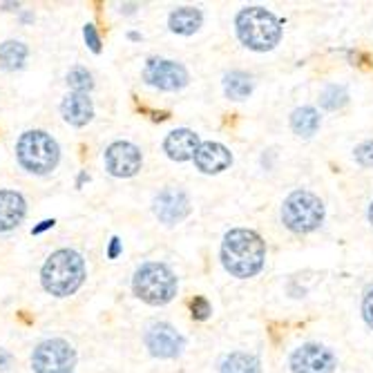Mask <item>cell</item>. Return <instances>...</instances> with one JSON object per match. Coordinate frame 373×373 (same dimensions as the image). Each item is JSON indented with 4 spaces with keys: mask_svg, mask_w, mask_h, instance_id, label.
<instances>
[{
    "mask_svg": "<svg viewBox=\"0 0 373 373\" xmlns=\"http://www.w3.org/2000/svg\"><path fill=\"white\" fill-rule=\"evenodd\" d=\"M266 262V242L248 228H233L224 235L222 264L224 269L239 280L255 278Z\"/></svg>",
    "mask_w": 373,
    "mask_h": 373,
    "instance_id": "obj_1",
    "label": "cell"
},
{
    "mask_svg": "<svg viewBox=\"0 0 373 373\" xmlns=\"http://www.w3.org/2000/svg\"><path fill=\"white\" fill-rule=\"evenodd\" d=\"M86 259L72 248L54 250L41 269V284L54 297L74 295L86 282Z\"/></svg>",
    "mask_w": 373,
    "mask_h": 373,
    "instance_id": "obj_2",
    "label": "cell"
},
{
    "mask_svg": "<svg viewBox=\"0 0 373 373\" xmlns=\"http://www.w3.org/2000/svg\"><path fill=\"white\" fill-rule=\"evenodd\" d=\"M237 36L248 50L269 52L282 39V22L264 7H246L235 18Z\"/></svg>",
    "mask_w": 373,
    "mask_h": 373,
    "instance_id": "obj_3",
    "label": "cell"
},
{
    "mask_svg": "<svg viewBox=\"0 0 373 373\" xmlns=\"http://www.w3.org/2000/svg\"><path fill=\"white\" fill-rule=\"evenodd\" d=\"M16 159L32 175H50L61 159V148L45 130H29L16 143Z\"/></svg>",
    "mask_w": 373,
    "mask_h": 373,
    "instance_id": "obj_4",
    "label": "cell"
},
{
    "mask_svg": "<svg viewBox=\"0 0 373 373\" xmlns=\"http://www.w3.org/2000/svg\"><path fill=\"white\" fill-rule=\"evenodd\" d=\"M135 295L150 306H163L177 295V278L175 273L159 262L141 264L132 278Z\"/></svg>",
    "mask_w": 373,
    "mask_h": 373,
    "instance_id": "obj_5",
    "label": "cell"
},
{
    "mask_svg": "<svg viewBox=\"0 0 373 373\" xmlns=\"http://www.w3.org/2000/svg\"><path fill=\"white\" fill-rule=\"evenodd\" d=\"M282 222L297 235L316 231L324 222V203L308 190H295L282 203Z\"/></svg>",
    "mask_w": 373,
    "mask_h": 373,
    "instance_id": "obj_6",
    "label": "cell"
},
{
    "mask_svg": "<svg viewBox=\"0 0 373 373\" xmlns=\"http://www.w3.org/2000/svg\"><path fill=\"white\" fill-rule=\"evenodd\" d=\"M76 351L67 340L52 338L34 348L32 369L34 373H74Z\"/></svg>",
    "mask_w": 373,
    "mask_h": 373,
    "instance_id": "obj_7",
    "label": "cell"
},
{
    "mask_svg": "<svg viewBox=\"0 0 373 373\" xmlns=\"http://www.w3.org/2000/svg\"><path fill=\"white\" fill-rule=\"evenodd\" d=\"M143 79L148 86L165 92H177L188 86V72L182 63L163 61V58H150L143 67Z\"/></svg>",
    "mask_w": 373,
    "mask_h": 373,
    "instance_id": "obj_8",
    "label": "cell"
},
{
    "mask_svg": "<svg viewBox=\"0 0 373 373\" xmlns=\"http://www.w3.org/2000/svg\"><path fill=\"white\" fill-rule=\"evenodd\" d=\"M335 355L331 348L308 342L297 346L291 355V371L293 373H333L335 371Z\"/></svg>",
    "mask_w": 373,
    "mask_h": 373,
    "instance_id": "obj_9",
    "label": "cell"
},
{
    "mask_svg": "<svg viewBox=\"0 0 373 373\" xmlns=\"http://www.w3.org/2000/svg\"><path fill=\"white\" fill-rule=\"evenodd\" d=\"M141 163H143L141 150L130 141H114L105 150V170L112 177L118 179L135 177L141 170Z\"/></svg>",
    "mask_w": 373,
    "mask_h": 373,
    "instance_id": "obj_10",
    "label": "cell"
},
{
    "mask_svg": "<svg viewBox=\"0 0 373 373\" xmlns=\"http://www.w3.org/2000/svg\"><path fill=\"white\" fill-rule=\"evenodd\" d=\"M143 340H146L148 351L154 358H163V360L182 355L184 346H186L184 335L179 333L172 324H165V322L152 324V327L146 331V338H143Z\"/></svg>",
    "mask_w": 373,
    "mask_h": 373,
    "instance_id": "obj_11",
    "label": "cell"
},
{
    "mask_svg": "<svg viewBox=\"0 0 373 373\" xmlns=\"http://www.w3.org/2000/svg\"><path fill=\"white\" fill-rule=\"evenodd\" d=\"M152 210H154L156 217H159L161 224L175 226V224L184 222L188 217L190 199L182 188H165L154 197Z\"/></svg>",
    "mask_w": 373,
    "mask_h": 373,
    "instance_id": "obj_12",
    "label": "cell"
},
{
    "mask_svg": "<svg viewBox=\"0 0 373 373\" xmlns=\"http://www.w3.org/2000/svg\"><path fill=\"white\" fill-rule=\"evenodd\" d=\"M233 163V154L226 146L217 141H206L201 143L197 154H195V165L203 175H217L224 172L226 168H231Z\"/></svg>",
    "mask_w": 373,
    "mask_h": 373,
    "instance_id": "obj_13",
    "label": "cell"
},
{
    "mask_svg": "<svg viewBox=\"0 0 373 373\" xmlns=\"http://www.w3.org/2000/svg\"><path fill=\"white\" fill-rule=\"evenodd\" d=\"M199 146H201L199 137H197L192 130H188V128L172 130L170 135L165 137V141H163L165 154L170 156L172 161H179V163L195 159V154H197Z\"/></svg>",
    "mask_w": 373,
    "mask_h": 373,
    "instance_id": "obj_14",
    "label": "cell"
},
{
    "mask_svg": "<svg viewBox=\"0 0 373 373\" xmlns=\"http://www.w3.org/2000/svg\"><path fill=\"white\" fill-rule=\"evenodd\" d=\"M27 201L16 190H0V233H9L22 224Z\"/></svg>",
    "mask_w": 373,
    "mask_h": 373,
    "instance_id": "obj_15",
    "label": "cell"
},
{
    "mask_svg": "<svg viewBox=\"0 0 373 373\" xmlns=\"http://www.w3.org/2000/svg\"><path fill=\"white\" fill-rule=\"evenodd\" d=\"M61 114L63 118L74 128H83L92 121L94 116V105L92 99L88 94H81V92H69L63 103H61Z\"/></svg>",
    "mask_w": 373,
    "mask_h": 373,
    "instance_id": "obj_16",
    "label": "cell"
},
{
    "mask_svg": "<svg viewBox=\"0 0 373 373\" xmlns=\"http://www.w3.org/2000/svg\"><path fill=\"white\" fill-rule=\"evenodd\" d=\"M203 22V14L195 7H179L175 9L170 18H168V27L170 32L179 34V36H190L195 34Z\"/></svg>",
    "mask_w": 373,
    "mask_h": 373,
    "instance_id": "obj_17",
    "label": "cell"
},
{
    "mask_svg": "<svg viewBox=\"0 0 373 373\" xmlns=\"http://www.w3.org/2000/svg\"><path fill=\"white\" fill-rule=\"evenodd\" d=\"M291 128H293V132L297 137H304V139L313 137L318 132V128H320L318 110H316V107H308V105L297 107V110L291 114Z\"/></svg>",
    "mask_w": 373,
    "mask_h": 373,
    "instance_id": "obj_18",
    "label": "cell"
},
{
    "mask_svg": "<svg viewBox=\"0 0 373 373\" xmlns=\"http://www.w3.org/2000/svg\"><path fill=\"white\" fill-rule=\"evenodd\" d=\"M219 373H262V365L255 355L235 351L222 360Z\"/></svg>",
    "mask_w": 373,
    "mask_h": 373,
    "instance_id": "obj_19",
    "label": "cell"
},
{
    "mask_svg": "<svg viewBox=\"0 0 373 373\" xmlns=\"http://www.w3.org/2000/svg\"><path fill=\"white\" fill-rule=\"evenodd\" d=\"M27 58V45L20 41H5L0 45V67L7 72L20 69Z\"/></svg>",
    "mask_w": 373,
    "mask_h": 373,
    "instance_id": "obj_20",
    "label": "cell"
},
{
    "mask_svg": "<svg viewBox=\"0 0 373 373\" xmlns=\"http://www.w3.org/2000/svg\"><path fill=\"white\" fill-rule=\"evenodd\" d=\"M224 92L228 99L233 101H244L252 92V79L244 72H231L224 76Z\"/></svg>",
    "mask_w": 373,
    "mask_h": 373,
    "instance_id": "obj_21",
    "label": "cell"
},
{
    "mask_svg": "<svg viewBox=\"0 0 373 373\" xmlns=\"http://www.w3.org/2000/svg\"><path fill=\"white\" fill-rule=\"evenodd\" d=\"M348 103V92L344 86H329L320 94V105L324 110H340Z\"/></svg>",
    "mask_w": 373,
    "mask_h": 373,
    "instance_id": "obj_22",
    "label": "cell"
},
{
    "mask_svg": "<svg viewBox=\"0 0 373 373\" xmlns=\"http://www.w3.org/2000/svg\"><path fill=\"white\" fill-rule=\"evenodd\" d=\"M67 86L72 88V92H81V94H88L92 88H94V81H92V74L88 69L83 67H74L67 74Z\"/></svg>",
    "mask_w": 373,
    "mask_h": 373,
    "instance_id": "obj_23",
    "label": "cell"
},
{
    "mask_svg": "<svg viewBox=\"0 0 373 373\" xmlns=\"http://www.w3.org/2000/svg\"><path fill=\"white\" fill-rule=\"evenodd\" d=\"M190 311H192V318L195 320H208V316L212 313V306L206 297H195L190 302Z\"/></svg>",
    "mask_w": 373,
    "mask_h": 373,
    "instance_id": "obj_24",
    "label": "cell"
},
{
    "mask_svg": "<svg viewBox=\"0 0 373 373\" xmlns=\"http://www.w3.org/2000/svg\"><path fill=\"white\" fill-rule=\"evenodd\" d=\"M355 161L365 168H373V141H365L355 148Z\"/></svg>",
    "mask_w": 373,
    "mask_h": 373,
    "instance_id": "obj_25",
    "label": "cell"
},
{
    "mask_svg": "<svg viewBox=\"0 0 373 373\" xmlns=\"http://www.w3.org/2000/svg\"><path fill=\"white\" fill-rule=\"evenodd\" d=\"M83 36H86V43H88L90 50L94 54H99L101 52V36H99V32H96V27L94 25H86V27H83Z\"/></svg>",
    "mask_w": 373,
    "mask_h": 373,
    "instance_id": "obj_26",
    "label": "cell"
},
{
    "mask_svg": "<svg viewBox=\"0 0 373 373\" xmlns=\"http://www.w3.org/2000/svg\"><path fill=\"white\" fill-rule=\"evenodd\" d=\"M362 316L367 320V324L373 329V291H369L365 295V302H362Z\"/></svg>",
    "mask_w": 373,
    "mask_h": 373,
    "instance_id": "obj_27",
    "label": "cell"
},
{
    "mask_svg": "<svg viewBox=\"0 0 373 373\" xmlns=\"http://www.w3.org/2000/svg\"><path fill=\"white\" fill-rule=\"evenodd\" d=\"M118 252H121V239H118V237H112V239H110V248H107V257H110V259H116V257H118Z\"/></svg>",
    "mask_w": 373,
    "mask_h": 373,
    "instance_id": "obj_28",
    "label": "cell"
},
{
    "mask_svg": "<svg viewBox=\"0 0 373 373\" xmlns=\"http://www.w3.org/2000/svg\"><path fill=\"white\" fill-rule=\"evenodd\" d=\"M11 367V355L0 348V371H7Z\"/></svg>",
    "mask_w": 373,
    "mask_h": 373,
    "instance_id": "obj_29",
    "label": "cell"
},
{
    "mask_svg": "<svg viewBox=\"0 0 373 373\" xmlns=\"http://www.w3.org/2000/svg\"><path fill=\"white\" fill-rule=\"evenodd\" d=\"M54 224H56L54 219H45V222H41V226H36V228H34L32 235H41L43 231H47V228H52Z\"/></svg>",
    "mask_w": 373,
    "mask_h": 373,
    "instance_id": "obj_30",
    "label": "cell"
},
{
    "mask_svg": "<svg viewBox=\"0 0 373 373\" xmlns=\"http://www.w3.org/2000/svg\"><path fill=\"white\" fill-rule=\"evenodd\" d=\"M369 222L373 224V201H371V206H369Z\"/></svg>",
    "mask_w": 373,
    "mask_h": 373,
    "instance_id": "obj_31",
    "label": "cell"
}]
</instances>
